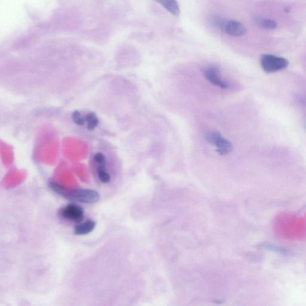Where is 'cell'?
Segmentation results:
<instances>
[{"label": "cell", "instance_id": "3", "mask_svg": "<svg viewBox=\"0 0 306 306\" xmlns=\"http://www.w3.org/2000/svg\"><path fill=\"white\" fill-rule=\"evenodd\" d=\"M59 215L66 220L79 224L85 218L84 209L76 204H70L59 210Z\"/></svg>", "mask_w": 306, "mask_h": 306}, {"label": "cell", "instance_id": "9", "mask_svg": "<svg viewBox=\"0 0 306 306\" xmlns=\"http://www.w3.org/2000/svg\"><path fill=\"white\" fill-rule=\"evenodd\" d=\"M162 5L173 15L177 16L180 13L179 4L176 0H154Z\"/></svg>", "mask_w": 306, "mask_h": 306}, {"label": "cell", "instance_id": "8", "mask_svg": "<svg viewBox=\"0 0 306 306\" xmlns=\"http://www.w3.org/2000/svg\"><path fill=\"white\" fill-rule=\"evenodd\" d=\"M95 174L101 184H107L111 182L112 177L106 166H95Z\"/></svg>", "mask_w": 306, "mask_h": 306}, {"label": "cell", "instance_id": "13", "mask_svg": "<svg viewBox=\"0 0 306 306\" xmlns=\"http://www.w3.org/2000/svg\"><path fill=\"white\" fill-rule=\"evenodd\" d=\"M224 19H222L221 17L217 16H212L210 19V22L213 27L221 30L222 25L224 22Z\"/></svg>", "mask_w": 306, "mask_h": 306}, {"label": "cell", "instance_id": "2", "mask_svg": "<svg viewBox=\"0 0 306 306\" xmlns=\"http://www.w3.org/2000/svg\"><path fill=\"white\" fill-rule=\"evenodd\" d=\"M260 63L263 70L267 73L278 72L285 69L289 65L287 59L270 54L261 56Z\"/></svg>", "mask_w": 306, "mask_h": 306}, {"label": "cell", "instance_id": "7", "mask_svg": "<svg viewBox=\"0 0 306 306\" xmlns=\"http://www.w3.org/2000/svg\"><path fill=\"white\" fill-rule=\"evenodd\" d=\"M95 227H96V222L92 219H87L76 225L74 232L77 236H85L92 233Z\"/></svg>", "mask_w": 306, "mask_h": 306}, {"label": "cell", "instance_id": "1", "mask_svg": "<svg viewBox=\"0 0 306 306\" xmlns=\"http://www.w3.org/2000/svg\"><path fill=\"white\" fill-rule=\"evenodd\" d=\"M50 188L58 195L70 201L86 204H94L100 201L101 196L96 190L79 189L68 190L56 183H50Z\"/></svg>", "mask_w": 306, "mask_h": 306}, {"label": "cell", "instance_id": "14", "mask_svg": "<svg viewBox=\"0 0 306 306\" xmlns=\"http://www.w3.org/2000/svg\"><path fill=\"white\" fill-rule=\"evenodd\" d=\"M74 122L77 125L83 126L86 122L85 118H83L79 111H74L72 115Z\"/></svg>", "mask_w": 306, "mask_h": 306}, {"label": "cell", "instance_id": "12", "mask_svg": "<svg viewBox=\"0 0 306 306\" xmlns=\"http://www.w3.org/2000/svg\"><path fill=\"white\" fill-rule=\"evenodd\" d=\"M93 161L95 166L107 165L106 156L104 154L101 152H97L94 154L93 156Z\"/></svg>", "mask_w": 306, "mask_h": 306}, {"label": "cell", "instance_id": "6", "mask_svg": "<svg viewBox=\"0 0 306 306\" xmlns=\"http://www.w3.org/2000/svg\"><path fill=\"white\" fill-rule=\"evenodd\" d=\"M221 31L231 36L240 37L246 33V29L242 23L236 20H225Z\"/></svg>", "mask_w": 306, "mask_h": 306}, {"label": "cell", "instance_id": "4", "mask_svg": "<svg viewBox=\"0 0 306 306\" xmlns=\"http://www.w3.org/2000/svg\"><path fill=\"white\" fill-rule=\"evenodd\" d=\"M206 140L216 148L217 153L221 156L229 154L233 150V145L227 139L222 136L220 133L212 132L207 133Z\"/></svg>", "mask_w": 306, "mask_h": 306}, {"label": "cell", "instance_id": "5", "mask_svg": "<svg viewBox=\"0 0 306 306\" xmlns=\"http://www.w3.org/2000/svg\"><path fill=\"white\" fill-rule=\"evenodd\" d=\"M204 75L211 84L221 89L229 88V84L222 78L220 71L215 67H209L204 70Z\"/></svg>", "mask_w": 306, "mask_h": 306}, {"label": "cell", "instance_id": "15", "mask_svg": "<svg viewBox=\"0 0 306 306\" xmlns=\"http://www.w3.org/2000/svg\"><path fill=\"white\" fill-rule=\"evenodd\" d=\"M305 129L306 130V120L305 121Z\"/></svg>", "mask_w": 306, "mask_h": 306}, {"label": "cell", "instance_id": "11", "mask_svg": "<svg viewBox=\"0 0 306 306\" xmlns=\"http://www.w3.org/2000/svg\"><path fill=\"white\" fill-rule=\"evenodd\" d=\"M86 127L89 130H93L98 126L100 121L94 112H89L85 117Z\"/></svg>", "mask_w": 306, "mask_h": 306}, {"label": "cell", "instance_id": "10", "mask_svg": "<svg viewBox=\"0 0 306 306\" xmlns=\"http://www.w3.org/2000/svg\"><path fill=\"white\" fill-rule=\"evenodd\" d=\"M255 23L260 28L265 29H274L277 27L278 24L274 20L263 17H257L255 19Z\"/></svg>", "mask_w": 306, "mask_h": 306}]
</instances>
